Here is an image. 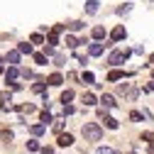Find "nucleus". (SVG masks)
Listing matches in <instances>:
<instances>
[{
    "label": "nucleus",
    "mask_w": 154,
    "mask_h": 154,
    "mask_svg": "<svg viewBox=\"0 0 154 154\" xmlns=\"http://www.w3.org/2000/svg\"><path fill=\"white\" fill-rule=\"evenodd\" d=\"M81 132H83V137H86L88 142H100V140H103V127L95 125V122H86V125L81 127Z\"/></svg>",
    "instance_id": "1"
},
{
    "label": "nucleus",
    "mask_w": 154,
    "mask_h": 154,
    "mask_svg": "<svg viewBox=\"0 0 154 154\" xmlns=\"http://www.w3.org/2000/svg\"><path fill=\"white\" fill-rule=\"evenodd\" d=\"M127 56H130V49H125V51H112V54L108 56V64L120 66V64H125V61H127Z\"/></svg>",
    "instance_id": "2"
},
{
    "label": "nucleus",
    "mask_w": 154,
    "mask_h": 154,
    "mask_svg": "<svg viewBox=\"0 0 154 154\" xmlns=\"http://www.w3.org/2000/svg\"><path fill=\"white\" fill-rule=\"evenodd\" d=\"M125 37H127V32H125L122 25H118V27L110 32V39H112V42H120V39H125Z\"/></svg>",
    "instance_id": "3"
},
{
    "label": "nucleus",
    "mask_w": 154,
    "mask_h": 154,
    "mask_svg": "<svg viewBox=\"0 0 154 154\" xmlns=\"http://www.w3.org/2000/svg\"><path fill=\"white\" fill-rule=\"evenodd\" d=\"M103 49H105V47H103L98 39H95V42L88 47V54H91V56H100V54H103Z\"/></svg>",
    "instance_id": "4"
},
{
    "label": "nucleus",
    "mask_w": 154,
    "mask_h": 154,
    "mask_svg": "<svg viewBox=\"0 0 154 154\" xmlns=\"http://www.w3.org/2000/svg\"><path fill=\"white\" fill-rule=\"evenodd\" d=\"M56 144H59V147H71V144H73V137H71L69 132H66V134H59V140H56Z\"/></svg>",
    "instance_id": "5"
},
{
    "label": "nucleus",
    "mask_w": 154,
    "mask_h": 154,
    "mask_svg": "<svg viewBox=\"0 0 154 154\" xmlns=\"http://www.w3.org/2000/svg\"><path fill=\"white\" fill-rule=\"evenodd\" d=\"M125 79V73L120 71V69H112L110 73H108V81H122Z\"/></svg>",
    "instance_id": "6"
},
{
    "label": "nucleus",
    "mask_w": 154,
    "mask_h": 154,
    "mask_svg": "<svg viewBox=\"0 0 154 154\" xmlns=\"http://www.w3.org/2000/svg\"><path fill=\"white\" fill-rule=\"evenodd\" d=\"M0 103H3V110H5V112L10 110V103H12V98H10V93H8V91H5L3 95H0Z\"/></svg>",
    "instance_id": "7"
},
{
    "label": "nucleus",
    "mask_w": 154,
    "mask_h": 154,
    "mask_svg": "<svg viewBox=\"0 0 154 154\" xmlns=\"http://www.w3.org/2000/svg\"><path fill=\"white\" fill-rule=\"evenodd\" d=\"M17 73H20V69H17V66H10V69L5 71V81H15Z\"/></svg>",
    "instance_id": "8"
},
{
    "label": "nucleus",
    "mask_w": 154,
    "mask_h": 154,
    "mask_svg": "<svg viewBox=\"0 0 154 154\" xmlns=\"http://www.w3.org/2000/svg\"><path fill=\"white\" fill-rule=\"evenodd\" d=\"M100 103H103L105 108H115V98H112V95H108V93L100 95Z\"/></svg>",
    "instance_id": "9"
},
{
    "label": "nucleus",
    "mask_w": 154,
    "mask_h": 154,
    "mask_svg": "<svg viewBox=\"0 0 154 154\" xmlns=\"http://www.w3.org/2000/svg\"><path fill=\"white\" fill-rule=\"evenodd\" d=\"M47 83H49V86H61V83H64V79H61V73H51Z\"/></svg>",
    "instance_id": "10"
},
{
    "label": "nucleus",
    "mask_w": 154,
    "mask_h": 154,
    "mask_svg": "<svg viewBox=\"0 0 154 154\" xmlns=\"http://www.w3.org/2000/svg\"><path fill=\"white\" fill-rule=\"evenodd\" d=\"M91 34H93V39H98V42H100L103 37H105V27H100V25H98V27H93Z\"/></svg>",
    "instance_id": "11"
},
{
    "label": "nucleus",
    "mask_w": 154,
    "mask_h": 154,
    "mask_svg": "<svg viewBox=\"0 0 154 154\" xmlns=\"http://www.w3.org/2000/svg\"><path fill=\"white\" fill-rule=\"evenodd\" d=\"M86 12H88V15L98 12V0H88V3H86Z\"/></svg>",
    "instance_id": "12"
},
{
    "label": "nucleus",
    "mask_w": 154,
    "mask_h": 154,
    "mask_svg": "<svg viewBox=\"0 0 154 154\" xmlns=\"http://www.w3.org/2000/svg\"><path fill=\"white\" fill-rule=\"evenodd\" d=\"M44 130H47V125H32V127H29V132L34 134V137H39V134H44Z\"/></svg>",
    "instance_id": "13"
},
{
    "label": "nucleus",
    "mask_w": 154,
    "mask_h": 154,
    "mask_svg": "<svg viewBox=\"0 0 154 154\" xmlns=\"http://www.w3.org/2000/svg\"><path fill=\"white\" fill-rule=\"evenodd\" d=\"M8 61L15 66V64H20V51H8Z\"/></svg>",
    "instance_id": "14"
},
{
    "label": "nucleus",
    "mask_w": 154,
    "mask_h": 154,
    "mask_svg": "<svg viewBox=\"0 0 154 154\" xmlns=\"http://www.w3.org/2000/svg\"><path fill=\"white\" fill-rule=\"evenodd\" d=\"M83 27H86V25H83L81 20H73V22H69V29H71V32H79V29H83Z\"/></svg>",
    "instance_id": "15"
},
{
    "label": "nucleus",
    "mask_w": 154,
    "mask_h": 154,
    "mask_svg": "<svg viewBox=\"0 0 154 154\" xmlns=\"http://www.w3.org/2000/svg\"><path fill=\"white\" fill-rule=\"evenodd\" d=\"M39 120H42L44 125H49V122H51V112H49V110H42V112H39Z\"/></svg>",
    "instance_id": "16"
},
{
    "label": "nucleus",
    "mask_w": 154,
    "mask_h": 154,
    "mask_svg": "<svg viewBox=\"0 0 154 154\" xmlns=\"http://www.w3.org/2000/svg\"><path fill=\"white\" fill-rule=\"evenodd\" d=\"M17 51H20V54H32V44H27V42H22L20 47H17Z\"/></svg>",
    "instance_id": "17"
},
{
    "label": "nucleus",
    "mask_w": 154,
    "mask_h": 154,
    "mask_svg": "<svg viewBox=\"0 0 154 154\" xmlns=\"http://www.w3.org/2000/svg\"><path fill=\"white\" fill-rule=\"evenodd\" d=\"M69 100H73V91H69V88H66V91L61 93V103H69Z\"/></svg>",
    "instance_id": "18"
},
{
    "label": "nucleus",
    "mask_w": 154,
    "mask_h": 154,
    "mask_svg": "<svg viewBox=\"0 0 154 154\" xmlns=\"http://www.w3.org/2000/svg\"><path fill=\"white\" fill-rule=\"evenodd\" d=\"M83 103L86 105H95V95L93 93H83Z\"/></svg>",
    "instance_id": "19"
},
{
    "label": "nucleus",
    "mask_w": 154,
    "mask_h": 154,
    "mask_svg": "<svg viewBox=\"0 0 154 154\" xmlns=\"http://www.w3.org/2000/svg\"><path fill=\"white\" fill-rule=\"evenodd\" d=\"M105 127L108 130H118V120L115 118H105Z\"/></svg>",
    "instance_id": "20"
},
{
    "label": "nucleus",
    "mask_w": 154,
    "mask_h": 154,
    "mask_svg": "<svg viewBox=\"0 0 154 154\" xmlns=\"http://www.w3.org/2000/svg\"><path fill=\"white\" fill-rule=\"evenodd\" d=\"M29 42H32V44H42V42H44V37H42L39 32H34V34L29 37Z\"/></svg>",
    "instance_id": "21"
},
{
    "label": "nucleus",
    "mask_w": 154,
    "mask_h": 154,
    "mask_svg": "<svg viewBox=\"0 0 154 154\" xmlns=\"http://www.w3.org/2000/svg\"><path fill=\"white\" fill-rule=\"evenodd\" d=\"M66 47L69 49H76V47H79V39H76V37H66Z\"/></svg>",
    "instance_id": "22"
},
{
    "label": "nucleus",
    "mask_w": 154,
    "mask_h": 154,
    "mask_svg": "<svg viewBox=\"0 0 154 154\" xmlns=\"http://www.w3.org/2000/svg\"><path fill=\"white\" fill-rule=\"evenodd\" d=\"M27 149H29V152H39V142H37V140H29V142H27Z\"/></svg>",
    "instance_id": "23"
},
{
    "label": "nucleus",
    "mask_w": 154,
    "mask_h": 154,
    "mask_svg": "<svg viewBox=\"0 0 154 154\" xmlns=\"http://www.w3.org/2000/svg\"><path fill=\"white\" fill-rule=\"evenodd\" d=\"M81 79H83V83H91V86H93V81H95V79H93V73H91V71H86V73L81 76Z\"/></svg>",
    "instance_id": "24"
},
{
    "label": "nucleus",
    "mask_w": 154,
    "mask_h": 154,
    "mask_svg": "<svg viewBox=\"0 0 154 154\" xmlns=\"http://www.w3.org/2000/svg\"><path fill=\"white\" fill-rule=\"evenodd\" d=\"M130 10H132V5H130V3H125L122 8H118V15H127Z\"/></svg>",
    "instance_id": "25"
},
{
    "label": "nucleus",
    "mask_w": 154,
    "mask_h": 154,
    "mask_svg": "<svg viewBox=\"0 0 154 154\" xmlns=\"http://www.w3.org/2000/svg\"><path fill=\"white\" fill-rule=\"evenodd\" d=\"M130 120H134V122H140V120H142V112H137V110H132V112H130Z\"/></svg>",
    "instance_id": "26"
},
{
    "label": "nucleus",
    "mask_w": 154,
    "mask_h": 154,
    "mask_svg": "<svg viewBox=\"0 0 154 154\" xmlns=\"http://www.w3.org/2000/svg\"><path fill=\"white\" fill-rule=\"evenodd\" d=\"M34 61L37 64H47V54H34Z\"/></svg>",
    "instance_id": "27"
},
{
    "label": "nucleus",
    "mask_w": 154,
    "mask_h": 154,
    "mask_svg": "<svg viewBox=\"0 0 154 154\" xmlns=\"http://www.w3.org/2000/svg\"><path fill=\"white\" fill-rule=\"evenodd\" d=\"M20 112H27L29 115V112H34V105H29V103L27 105H20Z\"/></svg>",
    "instance_id": "28"
},
{
    "label": "nucleus",
    "mask_w": 154,
    "mask_h": 154,
    "mask_svg": "<svg viewBox=\"0 0 154 154\" xmlns=\"http://www.w3.org/2000/svg\"><path fill=\"white\" fill-rule=\"evenodd\" d=\"M49 44H51V47H54V44H59V34H54V32H51V34H49Z\"/></svg>",
    "instance_id": "29"
},
{
    "label": "nucleus",
    "mask_w": 154,
    "mask_h": 154,
    "mask_svg": "<svg viewBox=\"0 0 154 154\" xmlns=\"http://www.w3.org/2000/svg\"><path fill=\"white\" fill-rule=\"evenodd\" d=\"M12 137H15V134H12V132H10V130H3V140H5V142H10V140H12Z\"/></svg>",
    "instance_id": "30"
},
{
    "label": "nucleus",
    "mask_w": 154,
    "mask_h": 154,
    "mask_svg": "<svg viewBox=\"0 0 154 154\" xmlns=\"http://www.w3.org/2000/svg\"><path fill=\"white\" fill-rule=\"evenodd\" d=\"M32 91H34V93H44V83H34Z\"/></svg>",
    "instance_id": "31"
},
{
    "label": "nucleus",
    "mask_w": 154,
    "mask_h": 154,
    "mask_svg": "<svg viewBox=\"0 0 154 154\" xmlns=\"http://www.w3.org/2000/svg\"><path fill=\"white\" fill-rule=\"evenodd\" d=\"M142 140H144V142H154V134H152V132H144Z\"/></svg>",
    "instance_id": "32"
},
{
    "label": "nucleus",
    "mask_w": 154,
    "mask_h": 154,
    "mask_svg": "<svg viewBox=\"0 0 154 154\" xmlns=\"http://www.w3.org/2000/svg\"><path fill=\"white\" fill-rule=\"evenodd\" d=\"M51 32H54V34H61V32H64V25H54Z\"/></svg>",
    "instance_id": "33"
},
{
    "label": "nucleus",
    "mask_w": 154,
    "mask_h": 154,
    "mask_svg": "<svg viewBox=\"0 0 154 154\" xmlns=\"http://www.w3.org/2000/svg\"><path fill=\"white\" fill-rule=\"evenodd\" d=\"M64 115H73V108H71V105H66V103H64Z\"/></svg>",
    "instance_id": "34"
},
{
    "label": "nucleus",
    "mask_w": 154,
    "mask_h": 154,
    "mask_svg": "<svg viewBox=\"0 0 154 154\" xmlns=\"http://www.w3.org/2000/svg\"><path fill=\"white\" fill-rule=\"evenodd\" d=\"M8 83H10V88H12V91H20V88H22L20 83H15V81H8Z\"/></svg>",
    "instance_id": "35"
},
{
    "label": "nucleus",
    "mask_w": 154,
    "mask_h": 154,
    "mask_svg": "<svg viewBox=\"0 0 154 154\" xmlns=\"http://www.w3.org/2000/svg\"><path fill=\"white\" fill-rule=\"evenodd\" d=\"M42 154H54V149H51V147H44V149H42Z\"/></svg>",
    "instance_id": "36"
},
{
    "label": "nucleus",
    "mask_w": 154,
    "mask_h": 154,
    "mask_svg": "<svg viewBox=\"0 0 154 154\" xmlns=\"http://www.w3.org/2000/svg\"><path fill=\"white\" fill-rule=\"evenodd\" d=\"M144 91H152L154 93V81H149V86H144Z\"/></svg>",
    "instance_id": "37"
},
{
    "label": "nucleus",
    "mask_w": 154,
    "mask_h": 154,
    "mask_svg": "<svg viewBox=\"0 0 154 154\" xmlns=\"http://www.w3.org/2000/svg\"><path fill=\"white\" fill-rule=\"evenodd\" d=\"M5 71V66H3V59H0V73H3Z\"/></svg>",
    "instance_id": "38"
},
{
    "label": "nucleus",
    "mask_w": 154,
    "mask_h": 154,
    "mask_svg": "<svg viewBox=\"0 0 154 154\" xmlns=\"http://www.w3.org/2000/svg\"><path fill=\"white\" fill-rule=\"evenodd\" d=\"M152 76H154V71H152Z\"/></svg>",
    "instance_id": "39"
}]
</instances>
